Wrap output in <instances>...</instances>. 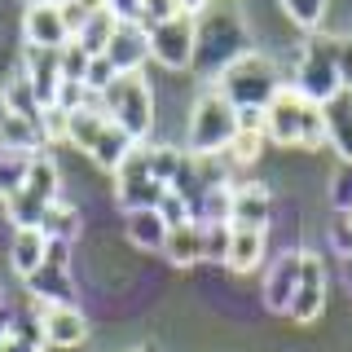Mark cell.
<instances>
[{
  "instance_id": "cell-28",
  "label": "cell",
  "mask_w": 352,
  "mask_h": 352,
  "mask_svg": "<svg viewBox=\"0 0 352 352\" xmlns=\"http://www.w3.org/2000/svg\"><path fill=\"white\" fill-rule=\"evenodd\" d=\"M31 159H36V154H22V150H5V146H0V198H9L22 181H27Z\"/></svg>"
},
{
  "instance_id": "cell-41",
  "label": "cell",
  "mask_w": 352,
  "mask_h": 352,
  "mask_svg": "<svg viewBox=\"0 0 352 352\" xmlns=\"http://www.w3.org/2000/svg\"><path fill=\"white\" fill-rule=\"evenodd\" d=\"M176 5H181V14H190V18H194V14H203L212 0H176Z\"/></svg>"
},
{
  "instance_id": "cell-10",
  "label": "cell",
  "mask_w": 352,
  "mask_h": 352,
  "mask_svg": "<svg viewBox=\"0 0 352 352\" xmlns=\"http://www.w3.org/2000/svg\"><path fill=\"white\" fill-rule=\"evenodd\" d=\"M22 36H27V44H36V49H62L71 40V31L62 22L58 0H31L27 14H22Z\"/></svg>"
},
{
  "instance_id": "cell-24",
  "label": "cell",
  "mask_w": 352,
  "mask_h": 352,
  "mask_svg": "<svg viewBox=\"0 0 352 352\" xmlns=\"http://www.w3.org/2000/svg\"><path fill=\"white\" fill-rule=\"evenodd\" d=\"M106 106L97 102V106H84V110H75L71 115V128H66V141H71V146H80L84 154L93 150V141L102 137V128H106Z\"/></svg>"
},
{
  "instance_id": "cell-49",
  "label": "cell",
  "mask_w": 352,
  "mask_h": 352,
  "mask_svg": "<svg viewBox=\"0 0 352 352\" xmlns=\"http://www.w3.org/2000/svg\"><path fill=\"white\" fill-rule=\"evenodd\" d=\"M40 352H44V348H40Z\"/></svg>"
},
{
  "instance_id": "cell-9",
  "label": "cell",
  "mask_w": 352,
  "mask_h": 352,
  "mask_svg": "<svg viewBox=\"0 0 352 352\" xmlns=\"http://www.w3.org/2000/svg\"><path fill=\"white\" fill-rule=\"evenodd\" d=\"M31 322L40 326V339L44 348H84L88 339V317L80 304H44V300H31Z\"/></svg>"
},
{
  "instance_id": "cell-23",
  "label": "cell",
  "mask_w": 352,
  "mask_h": 352,
  "mask_svg": "<svg viewBox=\"0 0 352 352\" xmlns=\"http://www.w3.org/2000/svg\"><path fill=\"white\" fill-rule=\"evenodd\" d=\"M264 260V234L260 229H234V238H229V269L234 273H251L256 264Z\"/></svg>"
},
{
  "instance_id": "cell-11",
  "label": "cell",
  "mask_w": 352,
  "mask_h": 352,
  "mask_svg": "<svg viewBox=\"0 0 352 352\" xmlns=\"http://www.w3.org/2000/svg\"><path fill=\"white\" fill-rule=\"evenodd\" d=\"M322 304H326V269H322V260H317L313 251H304L300 282H295V295H291L286 317H295V322H313V317L322 313Z\"/></svg>"
},
{
  "instance_id": "cell-26",
  "label": "cell",
  "mask_w": 352,
  "mask_h": 352,
  "mask_svg": "<svg viewBox=\"0 0 352 352\" xmlns=\"http://www.w3.org/2000/svg\"><path fill=\"white\" fill-rule=\"evenodd\" d=\"M146 154H150V172L159 176L168 190L185 176V168H190V150H176V146H146Z\"/></svg>"
},
{
  "instance_id": "cell-34",
  "label": "cell",
  "mask_w": 352,
  "mask_h": 352,
  "mask_svg": "<svg viewBox=\"0 0 352 352\" xmlns=\"http://www.w3.org/2000/svg\"><path fill=\"white\" fill-rule=\"evenodd\" d=\"M115 75H124V71H115V62L106 58V53H97L93 62H88V75H84V88L88 93H106L110 84H115Z\"/></svg>"
},
{
  "instance_id": "cell-16",
  "label": "cell",
  "mask_w": 352,
  "mask_h": 352,
  "mask_svg": "<svg viewBox=\"0 0 352 352\" xmlns=\"http://www.w3.org/2000/svg\"><path fill=\"white\" fill-rule=\"evenodd\" d=\"M124 234L141 251H163L168 247V220L159 216V207H137V212H124Z\"/></svg>"
},
{
  "instance_id": "cell-15",
  "label": "cell",
  "mask_w": 352,
  "mask_h": 352,
  "mask_svg": "<svg viewBox=\"0 0 352 352\" xmlns=\"http://www.w3.org/2000/svg\"><path fill=\"white\" fill-rule=\"evenodd\" d=\"M300 264H304V251H286V256L273 260L269 278H264V304H269L273 313H286V308H291L295 282H300Z\"/></svg>"
},
{
  "instance_id": "cell-39",
  "label": "cell",
  "mask_w": 352,
  "mask_h": 352,
  "mask_svg": "<svg viewBox=\"0 0 352 352\" xmlns=\"http://www.w3.org/2000/svg\"><path fill=\"white\" fill-rule=\"evenodd\" d=\"M106 9L115 18H137V9H141V0H106Z\"/></svg>"
},
{
  "instance_id": "cell-31",
  "label": "cell",
  "mask_w": 352,
  "mask_h": 352,
  "mask_svg": "<svg viewBox=\"0 0 352 352\" xmlns=\"http://www.w3.org/2000/svg\"><path fill=\"white\" fill-rule=\"evenodd\" d=\"M229 238H234V225H203V260L225 264L229 260Z\"/></svg>"
},
{
  "instance_id": "cell-14",
  "label": "cell",
  "mask_w": 352,
  "mask_h": 352,
  "mask_svg": "<svg viewBox=\"0 0 352 352\" xmlns=\"http://www.w3.org/2000/svg\"><path fill=\"white\" fill-rule=\"evenodd\" d=\"M322 124H326V141L335 146V154L344 163H352V93L339 88L335 97L322 102Z\"/></svg>"
},
{
  "instance_id": "cell-30",
  "label": "cell",
  "mask_w": 352,
  "mask_h": 352,
  "mask_svg": "<svg viewBox=\"0 0 352 352\" xmlns=\"http://www.w3.org/2000/svg\"><path fill=\"white\" fill-rule=\"evenodd\" d=\"M260 146H264V132H242V128H238V137L229 141L225 159L238 163V168H251V163L260 159Z\"/></svg>"
},
{
  "instance_id": "cell-38",
  "label": "cell",
  "mask_w": 352,
  "mask_h": 352,
  "mask_svg": "<svg viewBox=\"0 0 352 352\" xmlns=\"http://www.w3.org/2000/svg\"><path fill=\"white\" fill-rule=\"evenodd\" d=\"M58 9H62V22H66V31H71V40H75V31L88 22V9L80 0H58Z\"/></svg>"
},
{
  "instance_id": "cell-36",
  "label": "cell",
  "mask_w": 352,
  "mask_h": 352,
  "mask_svg": "<svg viewBox=\"0 0 352 352\" xmlns=\"http://www.w3.org/2000/svg\"><path fill=\"white\" fill-rule=\"evenodd\" d=\"M181 14V5L176 0H141V9H137V22H146V27H154V22H168Z\"/></svg>"
},
{
  "instance_id": "cell-35",
  "label": "cell",
  "mask_w": 352,
  "mask_h": 352,
  "mask_svg": "<svg viewBox=\"0 0 352 352\" xmlns=\"http://www.w3.org/2000/svg\"><path fill=\"white\" fill-rule=\"evenodd\" d=\"M159 216L168 220V229H172V225H185V220H194L190 198H185L181 190H163V198H159Z\"/></svg>"
},
{
  "instance_id": "cell-20",
  "label": "cell",
  "mask_w": 352,
  "mask_h": 352,
  "mask_svg": "<svg viewBox=\"0 0 352 352\" xmlns=\"http://www.w3.org/2000/svg\"><path fill=\"white\" fill-rule=\"evenodd\" d=\"M49 256V238L40 229H14V247H9V260H14V273L18 278H31V273L44 264Z\"/></svg>"
},
{
  "instance_id": "cell-33",
  "label": "cell",
  "mask_w": 352,
  "mask_h": 352,
  "mask_svg": "<svg viewBox=\"0 0 352 352\" xmlns=\"http://www.w3.org/2000/svg\"><path fill=\"white\" fill-rule=\"evenodd\" d=\"M282 9H286V18H291L295 27L313 31L317 22H322V14H326V0H282Z\"/></svg>"
},
{
  "instance_id": "cell-22",
  "label": "cell",
  "mask_w": 352,
  "mask_h": 352,
  "mask_svg": "<svg viewBox=\"0 0 352 352\" xmlns=\"http://www.w3.org/2000/svg\"><path fill=\"white\" fill-rule=\"evenodd\" d=\"M40 234L49 242H75V234H80V212L58 194L49 207H44V216H40Z\"/></svg>"
},
{
  "instance_id": "cell-8",
  "label": "cell",
  "mask_w": 352,
  "mask_h": 352,
  "mask_svg": "<svg viewBox=\"0 0 352 352\" xmlns=\"http://www.w3.org/2000/svg\"><path fill=\"white\" fill-rule=\"evenodd\" d=\"M168 185L150 172V154L146 146H132V154L115 168V198L124 212H137V207H159V198Z\"/></svg>"
},
{
  "instance_id": "cell-18",
  "label": "cell",
  "mask_w": 352,
  "mask_h": 352,
  "mask_svg": "<svg viewBox=\"0 0 352 352\" xmlns=\"http://www.w3.org/2000/svg\"><path fill=\"white\" fill-rule=\"evenodd\" d=\"M27 75L31 84H36V93H40V102L49 106L53 102V93H58V84H62V66H58V49H36V44H27Z\"/></svg>"
},
{
  "instance_id": "cell-45",
  "label": "cell",
  "mask_w": 352,
  "mask_h": 352,
  "mask_svg": "<svg viewBox=\"0 0 352 352\" xmlns=\"http://www.w3.org/2000/svg\"><path fill=\"white\" fill-rule=\"evenodd\" d=\"M128 352H154V348L150 344H137V348H128Z\"/></svg>"
},
{
  "instance_id": "cell-37",
  "label": "cell",
  "mask_w": 352,
  "mask_h": 352,
  "mask_svg": "<svg viewBox=\"0 0 352 352\" xmlns=\"http://www.w3.org/2000/svg\"><path fill=\"white\" fill-rule=\"evenodd\" d=\"M330 198H335V207H339V212H344V207L352 203V163H344V168H339L335 185H330Z\"/></svg>"
},
{
  "instance_id": "cell-25",
  "label": "cell",
  "mask_w": 352,
  "mask_h": 352,
  "mask_svg": "<svg viewBox=\"0 0 352 352\" xmlns=\"http://www.w3.org/2000/svg\"><path fill=\"white\" fill-rule=\"evenodd\" d=\"M115 14H110V9H97V14H88V22L80 31H75V44H80L84 53H106V44H110V36H115Z\"/></svg>"
},
{
  "instance_id": "cell-44",
  "label": "cell",
  "mask_w": 352,
  "mask_h": 352,
  "mask_svg": "<svg viewBox=\"0 0 352 352\" xmlns=\"http://www.w3.org/2000/svg\"><path fill=\"white\" fill-rule=\"evenodd\" d=\"M80 5L88 9V14H97V9H106V0H80Z\"/></svg>"
},
{
  "instance_id": "cell-4",
  "label": "cell",
  "mask_w": 352,
  "mask_h": 352,
  "mask_svg": "<svg viewBox=\"0 0 352 352\" xmlns=\"http://www.w3.org/2000/svg\"><path fill=\"white\" fill-rule=\"evenodd\" d=\"M234 137H238V110L229 106L216 88H212V93H203L194 102V110H190V128H185L190 154H203V159L225 154Z\"/></svg>"
},
{
  "instance_id": "cell-40",
  "label": "cell",
  "mask_w": 352,
  "mask_h": 352,
  "mask_svg": "<svg viewBox=\"0 0 352 352\" xmlns=\"http://www.w3.org/2000/svg\"><path fill=\"white\" fill-rule=\"evenodd\" d=\"M335 247H339V256H348V251H352V229L344 225V216L335 220Z\"/></svg>"
},
{
  "instance_id": "cell-17",
  "label": "cell",
  "mask_w": 352,
  "mask_h": 352,
  "mask_svg": "<svg viewBox=\"0 0 352 352\" xmlns=\"http://www.w3.org/2000/svg\"><path fill=\"white\" fill-rule=\"evenodd\" d=\"M0 146L5 150H22V154H40L44 150V132L40 124H31V119H22L9 110L5 93H0Z\"/></svg>"
},
{
  "instance_id": "cell-21",
  "label": "cell",
  "mask_w": 352,
  "mask_h": 352,
  "mask_svg": "<svg viewBox=\"0 0 352 352\" xmlns=\"http://www.w3.org/2000/svg\"><path fill=\"white\" fill-rule=\"evenodd\" d=\"M132 146H137V141H132V137H128V132H124V128H119V124H115V119H106V128H102V137H97V141H93V150H88V154H93V163H97V168H106V172H115V168H119V163H124V159H128V154H132Z\"/></svg>"
},
{
  "instance_id": "cell-42",
  "label": "cell",
  "mask_w": 352,
  "mask_h": 352,
  "mask_svg": "<svg viewBox=\"0 0 352 352\" xmlns=\"http://www.w3.org/2000/svg\"><path fill=\"white\" fill-rule=\"evenodd\" d=\"M9 330H14V313H5V308H0V339H5Z\"/></svg>"
},
{
  "instance_id": "cell-29",
  "label": "cell",
  "mask_w": 352,
  "mask_h": 352,
  "mask_svg": "<svg viewBox=\"0 0 352 352\" xmlns=\"http://www.w3.org/2000/svg\"><path fill=\"white\" fill-rule=\"evenodd\" d=\"M40 348H44L40 326L36 322H22V317H14V330L0 339V352H40Z\"/></svg>"
},
{
  "instance_id": "cell-13",
  "label": "cell",
  "mask_w": 352,
  "mask_h": 352,
  "mask_svg": "<svg viewBox=\"0 0 352 352\" xmlns=\"http://www.w3.org/2000/svg\"><path fill=\"white\" fill-rule=\"evenodd\" d=\"M269 220H273V194L264 190L260 181L234 185V212H229V225H234V229H260V234H269Z\"/></svg>"
},
{
  "instance_id": "cell-3",
  "label": "cell",
  "mask_w": 352,
  "mask_h": 352,
  "mask_svg": "<svg viewBox=\"0 0 352 352\" xmlns=\"http://www.w3.org/2000/svg\"><path fill=\"white\" fill-rule=\"evenodd\" d=\"M58 190H62L58 163L40 150L36 159H31V168H27V181L5 198V216L14 220V229H40V216H44V207L58 198Z\"/></svg>"
},
{
  "instance_id": "cell-19",
  "label": "cell",
  "mask_w": 352,
  "mask_h": 352,
  "mask_svg": "<svg viewBox=\"0 0 352 352\" xmlns=\"http://www.w3.org/2000/svg\"><path fill=\"white\" fill-rule=\"evenodd\" d=\"M168 260L176 269H190V264L203 260V225L198 220H185V225H172L168 229Z\"/></svg>"
},
{
  "instance_id": "cell-2",
  "label": "cell",
  "mask_w": 352,
  "mask_h": 352,
  "mask_svg": "<svg viewBox=\"0 0 352 352\" xmlns=\"http://www.w3.org/2000/svg\"><path fill=\"white\" fill-rule=\"evenodd\" d=\"M282 88V75H278V62L264 58V53H238L234 62H225L216 71V93L225 97L234 110L242 106H269V97Z\"/></svg>"
},
{
  "instance_id": "cell-43",
  "label": "cell",
  "mask_w": 352,
  "mask_h": 352,
  "mask_svg": "<svg viewBox=\"0 0 352 352\" xmlns=\"http://www.w3.org/2000/svg\"><path fill=\"white\" fill-rule=\"evenodd\" d=\"M344 286H348V295H352V251L344 256Z\"/></svg>"
},
{
  "instance_id": "cell-47",
  "label": "cell",
  "mask_w": 352,
  "mask_h": 352,
  "mask_svg": "<svg viewBox=\"0 0 352 352\" xmlns=\"http://www.w3.org/2000/svg\"><path fill=\"white\" fill-rule=\"evenodd\" d=\"M344 88H348V93H352V80H348V84H344Z\"/></svg>"
},
{
  "instance_id": "cell-46",
  "label": "cell",
  "mask_w": 352,
  "mask_h": 352,
  "mask_svg": "<svg viewBox=\"0 0 352 352\" xmlns=\"http://www.w3.org/2000/svg\"><path fill=\"white\" fill-rule=\"evenodd\" d=\"M44 352H75V348H44Z\"/></svg>"
},
{
  "instance_id": "cell-6",
  "label": "cell",
  "mask_w": 352,
  "mask_h": 352,
  "mask_svg": "<svg viewBox=\"0 0 352 352\" xmlns=\"http://www.w3.org/2000/svg\"><path fill=\"white\" fill-rule=\"evenodd\" d=\"M339 40L330 36H308V44L300 49V62H295V93H304L308 102L322 106L326 97H335L344 88V75H339V58H335Z\"/></svg>"
},
{
  "instance_id": "cell-27",
  "label": "cell",
  "mask_w": 352,
  "mask_h": 352,
  "mask_svg": "<svg viewBox=\"0 0 352 352\" xmlns=\"http://www.w3.org/2000/svg\"><path fill=\"white\" fill-rule=\"evenodd\" d=\"M0 93H5V102H9V110H14V115L31 119V124H40V110H44V102H40L36 84H31L27 75H18V80H14V84H5Z\"/></svg>"
},
{
  "instance_id": "cell-5",
  "label": "cell",
  "mask_w": 352,
  "mask_h": 352,
  "mask_svg": "<svg viewBox=\"0 0 352 352\" xmlns=\"http://www.w3.org/2000/svg\"><path fill=\"white\" fill-rule=\"evenodd\" d=\"M102 106L132 141L150 137V128H154V93H150V84L141 80V71L115 75V84L102 93Z\"/></svg>"
},
{
  "instance_id": "cell-1",
  "label": "cell",
  "mask_w": 352,
  "mask_h": 352,
  "mask_svg": "<svg viewBox=\"0 0 352 352\" xmlns=\"http://www.w3.org/2000/svg\"><path fill=\"white\" fill-rule=\"evenodd\" d=\"M264 137L282 141V146H326L322 106L282 84L264 106Z\"/></svg>"
},
{
  "instance_id": "cell-12",
  "label": "cell",
  "mask_w": 352,
  "mask_h": 352,
  "mask_svg": "<svg viewBox=\"0 0 352 352\" xmlns=\"http://www.w3.org/2000/svg\"><path fill=\"white\" fill-rule=\"evenodd\" d=\"M106 58L115 62V71H141V62L150 58L146 22L119 18V22H115V36H110V44H106Z\"/></svg>"
},
{
  "instance_id": "cell-7",
  "label": "cell",
  "mask_w": 352,
  "mask_h": 352,
  "mask_svg": "<svg viewBox=\"0 0 352 352\" xmlns=\"http://www.w3.org/2000/svg\"><path fill=\"white\" fill-rule=\"evenodd\" d=\"M150 36V58L163 66V71H185L194 66V53H198V22L190 14H176L168 22H154L146 27Z\"/></svg>"
},
{
  "instance_id": "cell-32",
  "label": "cell",
  "mask_w": 352,
  "mask_h": 352,
  "mask_svg": "<svg viewBox=\"0 0 352 352\" xmlns=\"http://www.w3.org/2000/svg\"><path fill=\"white\" fill-rule=\"evenodd\" d=\"M88 62H93V53H84L75 40H66L58 49V66H62V80H84L88 75Z\"/></svg>"
},
{
  "instance_id": "cell-48",
  "label": "cell",
  "mask_w": 352,
  "mask_h": 352,
  "mask_svg": "<svg viewBox=\"0 0 352 352\" xmlns=\"http://www.w3.org/2000/svg\"><path fill=\"white\" fill-rule=\"evenodd\" d=\"M0 308H5V295H0Z\"/></svg>"
}]
</instances>
